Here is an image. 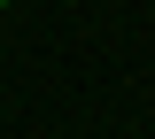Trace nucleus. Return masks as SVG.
Instances as JSON below:
<instances>
[{"label":"nucleus","mask_w":155,"mask_h":139,"mask_svg":"<svg viewBox=\"0 0 155 139\" xmlns=\"http://www.w3.org/2000/svg\"><path fill=\"white\" fill-rule=\"evenodd\" d=\"M0 8H8V0H0Z\"/></svg>","instance_id":"obj_1"}]
</instances>
